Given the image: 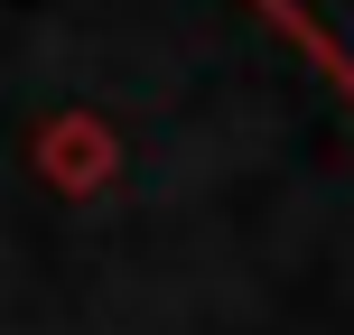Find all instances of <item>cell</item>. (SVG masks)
Wrapping results in <instances>:
<instances>
[{"label": "cell", "mask_w": 354, "mask_h": 335, "mask_svg": "<svg viewBox=\"0 0 354 335\" xmlns=\"http://www.w3.org/2000/svg\"><path fill=\"white\" fill-rule=\"evenodd\" d=\"M252 10H261L280 37H299V47L354 93V0H252Z\"/></svg>", "instance_id": "obj_1"}]
</instances>
